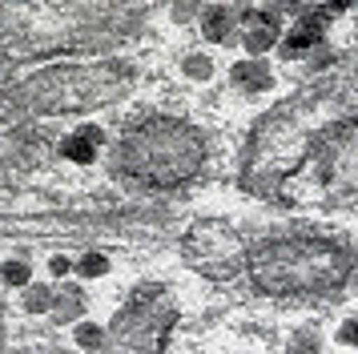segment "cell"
Returning a JSON list of instances; mask_svg holds the SVG:
<instances>
[{
	"label": "cell",
	"mask_w": 358,
	"mask_h": 354,
	"mask_svg": "<svg viewBox=\"0 0 358 354\" xmlns=\"http://www.w3.org/2000/svg\"><path fill=\"white\" fill-rule=\"evenodd\" d=\"M77 294H69V298H61V318H73V314H77Z\"/></svg>",
	"instance_id": "obj_14"
},
{
	"label": "cell",
	"mask_w": 358,
	"mask_h": 354,
	"mask_svg": "<svg viewBox=\"0 0 358 354\" xmlns=\"http://www.w3.org/2000/svg\"><path fill=\"white\" fill-rule=\"evenodd\" d=\"M45 306H49V290L45 286L29 290V310H45Z\"/></svg>",
	"instance_id": "obj_12"
},
{
	"label": "cell",
	"mask_w": 358,
	"mask_h": 354,
	"mask_svg": "<svg viewBox=\"0 0 358 354\" xmlns=\"http://www.w3.org/2000/svg\"><path fill=\"white\" fill-rule=\"evenodd\" d=\"M97 145H101V129H97V125H81V129H77V133L65 141V157L89 165V161L97 157Z\"/></svg>",
	"instance_id": "obj_5"
},
{
	"label": "cell",
	"mask_w": 358,
	"mask_h": 354,
	"mask_svg": "<svg viewBox=\"0 0 358 354\" xmlns=\"http://www.w3.org/2000/svg\"><path fill=\"white\" fill-rule=\"evenodd\" d=\"M201 32H206V41H213V45L229 41V32H234V13H229V8H210L206 20H201Z\"/></svg>",
	"instance_id": "obj_7"
},
{
	"label": "cell",
	"mask_w": 358,
	"mask_h": 354,
	"mask_svg": "<svg viewBox=\"0 0 358 354\" xmlns=\"http://www.w3.org/2000/svg\"><path fill=\"white\" fill-rule=\"evenodd\" d=\"M229 80H234L238 89H266V85H270V69H266V61L250 57V61H238L229 69Z\"/></svg>",
	"instance_id": "obj_6"
},
{
	"label": "cell",
	"mask_w": 358,
	"mask_h": 354,
	"mask_svg": "<svg viewBox=\"0 0 358 354\" xmlns=\"http://www.w3.org/2000/svg\"><path fill=\"white\" fill-rule=\"evenodd\" d=\"M4 274H8V282H13V286H24V282H29V266H20V262H8Z\"/></svg>",
	"instance_id": "obj_10"
},
{
	"label": "cell",
	"mask_w": 358,
	"mask_h": 354,
	"mask_svg": "<svg viewBox=\"0 0 358 354\" xmlns=\"http://www.w3.org/2000/svg\"><path fill=\"white\" fill-rule=\"evenodd\" d=\"M185 73H189V77H197V80H206L213 73L210 57H189V61H185Z\"/></svg>",
	"instance_id": "obj_9"
},
{
	"label": "cell",
	"mask_w": 358,
	"mask_h": 354,
	"mask_svg": "<svg viewBox=\"0 0 358 354\" xmlns=\"http://www.w3.org/2000/svg\"><path fill=\"white\" fill-rule=\"evenodd\" d=\"M346 270H350V254L330 241H270L254 254L258 286L274 294L338 286Z\"/></svg>",
	"instance_id": "obj_2"
},
{
	"label": "cell",
	"mask_w": 358,
	"mask_h": 354,
	"mask_svg": "<svg viewBox=\"0 0 358 354\" xmlns=\"http://www.w3.org/2000/svg\"><path fill=\"white\" fill-rule=\"evenodd\" d=\"M52 274H57V278H65V274H69V257H52Z\"/></svg>",
	"instance_id": "obj_15"
},
{
	"label": "cell",
	"mask_w": 358,
	"mask_h": 354,
	"mask_svg": "<svg viewBox=\"0 0 358 354\" xmlns=\"http://www.w3.org/2000/svg\"><path fill=\"white\" fill-rule=\"evenodd\" d=\"M338 342H350V346H358V322H346V326H342Z\"/></svg>",
	"instance_id": "obj_13"
},
{
	"label": "cell",
	"mask_w": 358,
	"mask_h": 354,
	"mask_svg": "<svg viewBox=\"0 0 358 354\" xmlns=\"http://www.w3.org/2000/svg\"><path fill=\"white\" fill-rule=\"evenodd\" d=\"M278 24L282 20H274V13H258V20H245V36H242V45L245 52H266V48L278 41Z\"/></svg>",
	"instance_id": "obj_4"
},
{
	"label": "cell",
	"mask_w": 358,
	"mask_h": 354,
	"mask_svg": "<svg viewBox=\"0 0 358 354\" xmlns=\"http://www.w3.org/2000/svg\"><path fill=\"white\" fill-rule=\"evenodd\" d=\"M77 342H81V346H97L101 330H97V326H77Z\"/></svg>",
	"instance_id": "obj_11"
},
{
	"label": "cell",
	"mask_w": 358,
	"mask_h": 354,
	"mask_svg": "<svg viewBox=\"0 0 358 354\" xmlns=\"http://www.w3.org/2000/svg\"><path fill=\"white\" fill-rule=\"evenodd\" d=\"M322 29H326V13H306L302 20H294L290 32L282 36V57L298 61V57L314 52V45L322 41Z\"/></svg>",
	"instance_id": "obj_3"
},
{
	"label": "cell",
	"mask_w": 358,
	"mask_h": 354,
	"mask_svg": "<svg viewBox=\"0 0 358 354\" xmlns=\"http://www.w3.org/2000/svg\"><path fill=\"white\" fill-rule=\"evenodd\" d=\"M77 270H81L85 278H97V274H105V270H109V262H105V257H101V254H85V257H81V266H77Z\"/></svg>",
	"instance_id": "obj_8"
},
{
	"label": "cell",
	"mask_w": 358,
	"mask_h": 354,
	"mask_svg": "<svg viewBox=\"0 0 358 354\" xmlns=\"http://www.w3.org/2000/svg\"><path fill=\"white\" fill-rule=\"evenodd\" d=\"M201 161V137L181 121H145L121 137V165L145 185H178Z\"/></svg>",
	"instance_id": "obj_1"
}]
</instances>
